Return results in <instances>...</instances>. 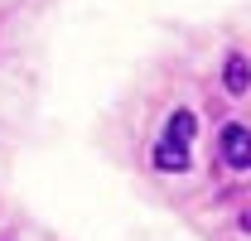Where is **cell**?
Here are the masks:
<instances>
[{
  "label": "cell",
  "mask_w": 251,
  "mask_h": 241,
  "mask_svg": "<svg viewBox=\"0 0 251 241\" xmlns=\"http://www.w3.org/2000/svg\"><path fill=\"white\" fill-rule=\"evenodd\" d=\"M222 159H227L237 174H247V169H251V135H247L242 120H232V125L222 130Z\"/></svg>",
  "instance_id": "cell-1"
},
{
  "label": "cell",
  "mask_w": 251,
  "mask_h": 241,
  "mask_svg": "<svg viewBox=\"0 0 251 241\" xmlns=\"http://www.w3.org/2000/svg\"><path fill=\"white\" fill-rule=\"evenodd\" d=\"M155 169H164V174H184V169H188V145H179V140H159Z\"/></svg>",
  "instance_id": "cell-3"
},
{
  "label": "cell",
  "mask_w": 251,
  "mask_h": 241,
  "mask_svg": "<svg viewBox=\"0 0 251 241\" xmlns=\"http://www.w3.org/2000/svg\"><path fill=\"white\" fill-rule=\"evenodd\" d=\"M164 140L188 145V140H193V111H174V116H169V125H164Z\"/></svg>",
  "instance_id": "cell-4"
},
{
  "label": "cell",
  "mask_w": 251,
  "mask_h": 241,
  "mask_svg": "<svg viewBox=\"0 0 251 241\" xmlns=\"http://www.w3.org/2000/svg\"><path fill=\"white\" fill-rule=\"evenodd\" d=\"M222 82H227V92H232V96H247V87H251V68H247V53H227Z\"/></svg>",
  "instance_id": "cell-2"
}]
</instances>
